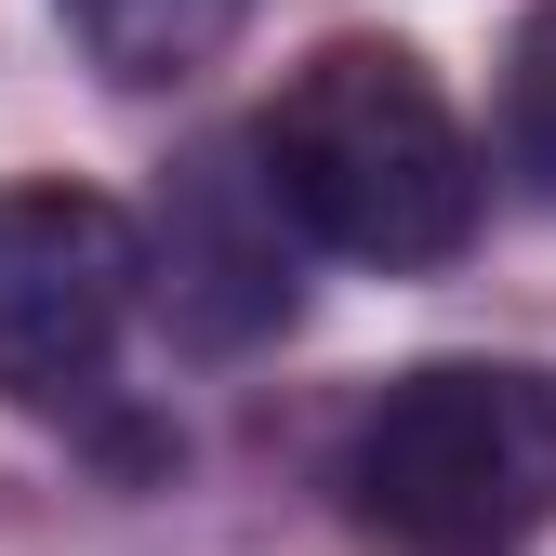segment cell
I'll use <instances>...</instances> for the list:
<instances>
[{
  "mask_svg": "<svg viewBox=\"0 0 556 556\" xmlns=\"http://www.w3.org/2000/svg\"><path fill=\"white\" fill-rule=\"evenodd\" d=\"M252 173L318 252L384 265V278L451 265L477 239V199H491L464 106L438 93V66L410 40H318L252 119Z\"/></svg>",
  "mask_w": 556,
  "mask_h": 556,
  "instance_id": "1",
  "label": "cell"
},
{
  "mask_svg": "<svg viewBox=\"0 0 556 556\" xmlns=\"http://www.w3.org/2000/svg\"><path fill=\"white\" fill-rule=\"evenodd\" d=\"M239 27H252V0H66V40H80L106 80H132V93L199 80Z\"/></svg>",
  "mask_w": 556,
  "mask_h": 556,
  "instance_id": "5",
  "label": "cell"
},
{
  "mask_svg": "<svg viewBox=\"0 0 556 556\" xmlns=\"http://www.w3.org/2000/svg\"><path fill=\"white\" fill-rule=\"evenodd\" d=\"M147 226L119 213V199L93 186H0V397H80L106 358L132 305H147Z\"/></svg>",
  "mask_w": 556,
  "mask_h": 556,
  "instance_id": "3",
  "label": "cell"
},
{
  "mask_svg": "<svg viewBox=\"0 0 556 556\" xmlns=\"http://www.w3.org/2000/svg\"><path fill=\"white\" fill-rule=\"evenodd\" d=\"M278 186L265 173H239V160H186V186H173V239H160V292H173V318L199 331V344H239V331H265V318H292V252H278Z\"/></svg>",
  "mask_w": 556,
  "mask_h": 556,
  "instance_id": "4",
  "label": "cell"
},
{
  "mask_svg": "<svg viewBox=\"0 0 556 556\" xmlns=\"http://www.w3.org/2000/svg\"><path fill=\"white\" fill-rule=\"evenodd\" d=\"M504 160H517V186L556 213V0H530V27H517V53H504Z\"/></svg>",
  "mask_w": 556,
  "mask_h": 556,
  "instance_id": "6",
  "label": "cell"
},
{
  "mask_svg": "<svg viewBox=\"0 0 556 556\" xmlns=\"http://www.w3.org/2000/svg\"><path fill=\"white\" fill-rule=\"evenodd\" d=\"M331 504L371 556H530L556 530V371L425 358L344 425Z\"/></svg>",
  "mask_w": 556,
  "mask_h": 556,
  "instance_id": "2",
  "label": "cell"
}]
</instances>
